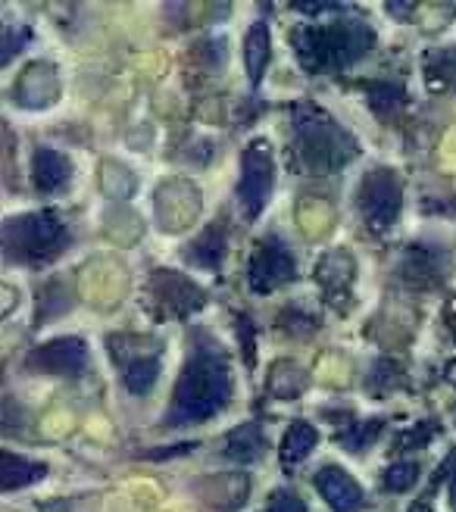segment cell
I'll return each instance as SVG.
<instances>
[{"label":"cell","instance_id":"1","mask_svg":"<svg viewBox=\"0 0 456 512\" xmlns=\"http://www.w3.org/2000/svg\"><path fill=\"white\" fill-rule=\"evenodd\" d=\"M228 400H232V366H228V353L213 335L194 331L188 360L172 388L166 428L207 422L222 413Z\"/></svg>","mask_w":456,"mask_h":512},{"label":"cell","instance_id":"2","mask_svg":"<svg viewBox=\"0 0 456 512\" xmlns=\"http://www.w3.org/2000/svg\"><path fill=\"white\" fill-rule=\"evenodd\" d=\"M291 132L297 160L310 172H335L357 157L353 138L325 110L313 107L310 100L291 107Z\"/></svg>","mask_w":456,"mask_h":512},{"label":"cell","instance_id":"3","mask_svg":"<svg viewBox=\"0 0 456 512\" xmlns=\"http://www.w3.org/2000/svg\"><path fill=\"white\" fill-rule=\"evenodd\" d=\"M300 66L313 72L319 69H344L357 63L375 44V32L360 19H341L328 25H300L291 35Z\"/></svg>","mask_w":456,"mask_h":512},{"label":"cell","instance_id":"4","mask_svg":"<svg viewBox=\"0 0 456 512\" xmlns=\"http://www.w3.org/2000/svg\"><path fill=\"white\" fill-rule=\"evenodd\" d=\"M69 244V232L54 213H25L4 225V250L10 263H44Z\"/></svg>","mask_w":456,"mask_h":512},{"label":"cell","instance_id":"5","mask_svg":"<svg viewBox=\"0 0 456 512\" xmlns=\"http://www.w3.org/2000/svg\"><path fill=\"white\" fill-rule=\"evenodd\" d=\"M400 207H403V185L397 172L388 166L369 169L357 191V210L369 225V232H388L400 216Z\"/></svg>","mask_w":456,"mask_h":512},{"label":"cell","instance_id":"6","mask_svg":"<svg viewBox=\"0 0 456 512\" xmlns=\"http://www.w3.org/2000/svg\"><path fill=\"white\" fill-rule=\"evenodd\" d=\"M275 188V160L269 144L250 141L241 153V182H238V203L244 219H260V213L266 210V203L272 197Z\"/></svg>","mask_w":456,"mask_h":512},{"label":"cell","instance_id":"7","mask_svg":"<svg viewBox=\"0 0 456 512\" xmlns=\"http://www.w3.org/2000/svg\"><path fill=\"white\" fill-rule=\"evenodd\" d=\"M297 275L294 269V256L288 250V244L282 238H263L250 253V263H247V285L257 291V294H269L275 288H285L291 285Z\"/></svg>","mask_w":456,"mask_h":512},{"label":"cell","instance_id":"8","mask_svg":"<svg viewBox=\"0 0 456 512\" xmlns=\"http://www.w3.org/2000/svg\"><path fill=\"white\" fill-rule=\"evenodd\" d=\"M25 369L41 375H66L75 378L88 369V344L82 338H57L35 347L25 356Z\"/></svg>","mask_w":456,"mask_h":512},{"label":"cell","instance_id":"9","mask_svg":"<svg viewBox=\"0 0 456 512\" xmlns=\"http://www.w3.org/2000/svg\"><path fill=\"white\" fill-rule=\"evenodd\" d=\"M150 300L154 306H163V310L175 319H185L197 310H204V291H200L191 278L179 275V272H169V269H160L150 275Z\"/></svg>","mask_w":456,"mask_h":512},{"label":"cell","instance_id":"10","mask_svg":"<svg viewBox=\"0 0 456 512\" xmlns=\"http://www.w3.org/2000/svg\"><path fill=\"white\" fill-rule=\"evenodd\" d=\"M141 344V338H110V350L113 353H125L129 350V360L122 363V384L132 394H147L157 384L160 375V353H150V341L135 350Z\"/></svg>","mask_w":456,"mask_h":512},{"label":"cell","instance_id":"11","mask_svg":"<svg viewBox=\"0 0 456 512\" xmlns=\"http://www.w3.org/2000/svg\"><path fill=\"white\" fill-rule=\"evenodd\" d=\"M316 491L335 512H360L363 509V488L353 481L341 466H322L316 472Z\"/></svg>","mask_w":456,"mask_h":512},{"label":"cell","instance_id":"12","mask_svg":"<svg viewBox=\"0 0 456 512\" xmlns=\"http://www.w3.org/2000/svg\"><path fill=\"white\" fill-rule=\"evenodd\" d=\"M353 272H357V266H353V256H347L344 250H332V253H325L319 260L316 278H319L325 297L332 300L335 306L347 303V294H350V285H353Z\"/></svg>","mask_w":456,"mask_h":512},{"label":"cell","instance_id":"13","mask_svg":"<svg viewBox=\"0 0 456 512\" xmlns=\"http://www.w3.org/2000/svg\"><path fill=\"white\" fill-rule=\"evenodd\" d=\"M16 97L22 100V107H47L57 100V69L47 63H32L22 72V79L16 85Z\"/></svg>","mask_w":456,"mask_h":512},{"label":"cell","instance_id":"14","mask_svg":"<svg viewBox=\"0 0 456 512\" xmlns=\"http://www.w3.org/2000/svg\"><path fill=\"white\" fill-rule=\"evenodd\" d=\"M69 160L54 147H38L32 157V185L41 194H60L69 185Z\"/></svg>","mask_w":456,"mask_h":512},{"label":"cell","instance_id":"15","mask_svg":"<svg viewBox=\"0 0 456 512\" xmlns=\"http://www.w3.org/2000/svg\"><path fill=\"white\" fill-rule=\"evenodd\" d=\"M225 250H228V225L213 222L200 232L188 247H185V260L200 266V269H219V263L225 260Z\"/></svg>","mask_w":456,"mask_h":512},{"label":"cell","instance_id":"16","mask_svg":"<svg viewBox=\"0 0 456 512\" xmlns=\"http://www.w3.org/2000/svg\"><path fill=\"white\" fill-rule=\"evenodd\" d=\"M244 66H247L250 88H260L263 72L269 66V25L263 19L253 22L244 35Z\"/></svg>","mask_w":456,"mask_h":512},{"label":"cell","instance_id":"17","mask_svg":"<svg viewBox=\"0 0 456 512\" xmlns=\"http://www.w3.org/2000/svg\"><path fill=\"white\" fill-rule=\"evenodd\" d=\"M422 72L435 91H456V47L428 50L422 57Z\"/></svg>","mask_w":456,"mask_h":512},{"label":"cell","instance_id":"18","mask_svg":"<svg viewBox=\"0 0 456 512\" xmlns=\"http://www.w3.org/2000/svg\"><path fill=\"white\" fill-rule=\"evenodd\" d=\"M47 475V469L41 463H32V459H22L16 453H0V484L4 491H16L25 488V484H35Z\"/></svg>","mask_w":456,"mask_h":512},{"label":"cell","instance_id":"19","mask_svg":"<svg viewBox=\"0 0 456 512\" xmlns=\"http://www.w3.org/2000/svg\"><path fill=\"white\" fill-rule=\"evenodd\" d=\"M266 441H263V431L260 425H238L232 434L225 438V456L235 459V463H253V459H260Z\"/></svg>","mask_w":456,"mask_h":512},{"label":"cell","instance_id":"20","mask_svg":"<svg viewBox=\"0 0 456 512\" xmlns=\"http://www.w3.org/2000/svg\"><path fill=\"white\" fill-rule=\"evenodd\" d=\"M316 441H319V434L310 422H294L285 434V441H282V463L285 466L303 463V459L313 453Z\"/></svg>","mask_w":456,"mask_h":512},{"label":"cell","instance_id":"21","mask_svg":"<svg viewBox=\"0 0 456 512\" xmlns=\"http://www.w3.org/2000/svg\"><path fill=\"white\" fill-rule=\"evenodd\" d=\"M307 388V372L294 363H275L269 372V391L275 397H300Z\"/></svg>","mask_w":456,"mask_h":512},{"label":"cell","instance_id":"22","mask_svg":"<svg viewBox=\"0 0 456 512\" xmlns=\"http://www.w3.org/2000/svg\"><path fill=\"white\" fill-rule=\"evenodd\" d=\"M416 481H419V466L410 463V459H400V463L388 466L382 475V484H385L388 494H407Z\"/></svg>","mask_w":456,"mask_h":512},{"label":"cell","instance_id":"23","mask_svg":"<svg viewBox=\"0 0 456 512\" xmlns=\"http://www.w3.org/2000/svg\"><path fill=\"white\" fill-rule=\"evenodd\" d=\"M382 428H385L382 419L363 422V425H357V428H350L347 434H341V444H344L350 453H363V450L378 438V434H382Z\"/></svg>","mask_w":456,"mask_h":512},{"label":"cell","instance_id":"24","mask_svg":"<svg viewBox=\"0 0 456 512\" xmlns=\"http://www.w3.org/2000/svg\"><path fill=\"white\" fill-rule=\"evenodd\" d=\"M400 378H403V372H400L394 363H388V360L375 363V369H372V391H375V394H385V391L397 388Z\"/></svg>","mask_w":456,"mask_h":512},{"label":"cell","instance_id":"25","mask_svg":"<svg viewBox=\"0 0 456 512\" xmlns=\"http://www.w3.org/2000/svg\"><path fill=\"white\" fill-rule=\"evenodd\" d=\"M266 512H307V503H303L294 491L282 488V491H272L269 494Z\"/></svg>","mask_w":456,"mask_h":512},{"label":"cell","instance_id":"26","mask_svg":"<svg viewBox=\"0 0 456 512\" xmlns=\"http://www.w3.org/2000/svg\"><path fill=\"white\" fill-rule=\"evenodd\" d=\"M32 38V32L25 29V25H7L4 29V63H10L16 54H19V47H25Z\"/></svg>","mask_w":456,"mask_h":512},{"label":"cell","instance_id":"27","mask_svg":"<svg viewBox=\"0 0 456 512\" xmlns=\"http://www.w3.org/2000/svg\"><path fill=\"white\" fill-rule=\"evenodd\" d=\"M438 434V425L435 422H422V425H416V431H407V434H400L397 438V447L400 450H407V447H422V444H428Z\"/></svg>","mask_w":456,"mask_h":512},{"label":"cell","instance_id":"28","mask_svg":"<svg viewBox=\"0 0 456 512\" xmlns=\"http://www.w3.org/2000/svg\"><path fill=\"white\" fill-rule=\"evenodd\" d=\"M400 97H403V91H397V88H391V85H378V88L372 91V107H375V110H391V107L400 104Z\"/></svg>","mask_w":456,"mask_h":512},{"label":"cell","instance_id":"29","mask_svg":"<svg viewBox=\"0 0 456 512\" xmlns=\"http://www.w3.org/2000/svg\"><path fill=\"white\" fill-rule=\"evenodd\" d=\"M444 319H447V328H450V335H453V341H456V300H450Z\"/></svg>","mask_w":456,"mask_h":512},{"label":"cell","instance_id":"30","mask_svg":"<svg viewBox=\"0 0 456 512\" xmlns=\"http://www.w3.org/2000/svg\"><path fill=\"white\" fill-rule=\"evenodd\" d=\"M450 509L456 512V475H453V481H450Z\"/></svg>","mask_w":456,"mask_h":512}]
</instances>
